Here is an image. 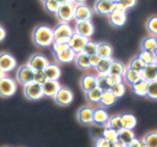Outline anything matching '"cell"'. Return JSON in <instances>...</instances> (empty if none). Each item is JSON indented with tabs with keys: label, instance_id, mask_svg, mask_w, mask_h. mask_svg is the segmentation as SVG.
<instances>
[{
	"label": "cell",
	"instance_id": "obj_20",
	"mask_svg": "<svg viewBox=\"0 0 157 147\" xmlns=\"http://www.w3.org/2000/svg\"><path fill=\"white\" fill-rule=\"evenodd\" d=\"M109 119V116L104 107H99L94 109L93 113V123L99 124V125H106Z\"/></svg>",
	"mask_w": 157,
	"mask_h": 147
},
{
	"label": "cell",
	"instance_id": "obj_11",
	"mask_svg": "<svg viewBox=\"0 0 157 147\" xmlns=\"http://www.w3.org/2000/svg\"><path fill=\"white\" fill-rule=\"evenodd\" d=\"M93 10L84 3L75 6L74 9V19L76 22L90 20L93 16Z\"/></svg>",
	"mask_w": 157,
	"mask_h": 147
},
{
	"label": "cell",
	"instance_id": "obj_30",
	"mask_svg": "<svg viewBox=\"0 0 157 147\" xmlns=\"http://www.w3.org/2000/svg\"><path fill=\"white\" fill-rule=\"evenodd\" d=\"M75 64L78 68L81 69H89L91 67L90 63V58L89 55L86 54L85 53L81 52L76 54L75 58Z\"/></svg>",
	"mask_w": 157,
	"mask_h": 147
},
{
	"label": "cell",
	"instance_id": "obj_50",
	"mask_svg": "<svg viewBox=\"0 0 157 147\" xmlns=\"http://www.w3.org/2000/svg\"><path fill=\"white\" fill-rule=\"evenodd\" d=\"M131 147H145L144 142H143V139H139L135 138L130 144H129Z\"/></svg>",
	"mask_w": 157,
	"mask_h": 147
},
{
	"label": "cell",
	"instance_id": "obj_6",
	"mask_svg": "<svg viewBox=\"0 0 157 147\" xmlns=\"http://www.w3.org/2000/svg\"><path fill=\"white\" fill-rule=\"evenodd\" d=\"M24 95L25 98L32 101L39 100L44 96L42 84L35 81L29 83L24 88Z\"/></svg>",
	"mask_w": 157,
	"mask_h": 147
},
{
	"label": "cell",
	"instance_id": "obj_40",
	"mask_svg": "<svg viewBox=\"0 0 157 147\" xmlns=\"http://www.w3.org/2000/svg\"><path fill=\"white\" fill-rule=\"evenodd\" d=\"M110 90H111V92H113V95H114L116 98H120L124 95L125 92H126V87H125L123 81H121V82L116 83V84L111 88Z\"/></svg>",
	"mask_w": 157,
	"mask_h": 147
},
{
	"label": "cell",
	"instance_id": "obj_25",
	"mask_svg": "<svg viewBox=\"0 0 157 147\" xmlns=\"http://www.w3.org/2000/svg\"><path fill=\"white\" fill-rule=\"evenodd\" d=\"M123 78L128 84L132 85L133 84L136 83L137 81L141 80L143 77H142L141 73H139L137 71L130 69L129 67H127L125 71L124 75H123Z\"/></svg>",
	"mask_w": 157,
	"mask_h": 147
},
{
	"label": "cell",
	"instance_id": "obj_38",
	"mask_svg": "<svg viewBox=\"0 0 157 147\" xmlns=\"http://www.w3.org/2000/svg\"><path fill=\"white\" fill-rule=\"evenodd\" d=\"M102 137L109 142H117L118 132L111 128L105 127V129H104L103 134H102Z\"/></svg>",
	"mask_w": 157,
	"mask_h": 147
},
{
	"label": "cell",
	"instance_id": "obj_48",
	"mask_svg": "<svg viewBox=\"0 0 157 147\" xmlns=\"http://www.w3.org/2000/svg\"><path fill=\"white\" fill-rule=\"evenodd\" d=\"M89 58H90V63L91 67L96 68L97 67V65L99 64L100 60H102V57L97 54H93V55L89 56Z\"/></svg>",
	"mask_w": 157,
	"mask_h": 147
},
{
	"label": "cell",
	"instance_id": "obj_27",
	"mask_svg": "<svg viewBox=\"0 0 157 147\" xmlns=\"http://www.w3.org/2000/svg\"><path fill=\"white\" fill-rule=\"evenodd\" d=\"M148 84H149V82L147 81L142 78L141 80H140V81H137L136 83H135V84H133L131 86H132V91H133L136 95H138V96L143 97L146 96Z\"/></svg>",
	"mask_w": 157,
	"mask_h": 147
},
{
	"label": "cell",
	"instance_id": "obj_37",
	"mask_svg": "<svg viewBox=\"0 0 157 147\" xmlns=\"http://www.w3.org/2000/svg\"><path fill=\"white\" fill-rule=\"evenodd\" d=\"M143 140L145 147H157V132L147 133Z\"/></svg>",
	"mask_w": 157,
	"mask_h": 147
},
{
	"label": "cell",
	"instance_id": "obj_28",
	"mask_svg": "<svg viewBox=\"0 0 157 147\" xmlns=\"http://www.w3.org/2000/svg\"><path fill=\"white\" fill-rule=\"evenodd\" d=\"M113 54V48L112 45L108 43H98L97 54H99L102 58H110Z\"/></svg>",
	"mask_w": 157,
	"mask_h": 147
},
{
	"label": "cell",
	"instance_id": "obj_8",
	"mask_svg": "<svg viewBox=\"0 0 157 147\" xmlns=\"http://www.w3.org/2000/svg\"><path fill=\"white\" fill-rule=\"evenodd\" d=\"M74 95L72 91L68 87H62L58 91L55 96L54 101L58 104L62 106H66L70 104L73 101Z\"/></svg>",
	"mask_w": 157,
	"mask_h": 147
},
{
	"label": "cell",
	"instance_id": "obj_33",
	"mask_svg": "<svg viewBox=\"0 0 157 147\" xmlns=\"http://www.w3.org/2000/svg\"><path fill=\"white\" fill-rule=\"evenodd\" d=\"M106 127L113 129L116 130L117 132L124 129L123 120H122V116L117 115V116H114L113 117L109 118L106 124Z\"/></svg>",
	"mask_w": 157,
	"mask_h": 147
},
{
	"label": "cell",
	"instance_id": "obj_49",
	"mask_svg": "<svg viewBox=\"0 0 157 147\" xmlns=\"http://www.w3.org/2000/svg\"><path fill=\"white\" fill-rule=\"evenodd\" d=\"M95 146L96 147H108L109 142L104 139L102 136L95 139Z\"/></svg>",
	"mask_w": 157,
	"mask_h": 147
},
{
	"label": "cell",
	"instance_id": "obj_41",
	"mask_svg": "<svg viewBox=\"0 0 157 147\" xmlns=\"http://www.w3.org/2000/svg\"><path fill=\"white\" fill-rule=\"evenodd\" d=\"M146 29L154 36H157V16H152L146 22Z\"/></svg>",
	"mask_w": 157,
	"mask_h": 147
},
{
	"label": "cell",
	"instance_id": "obj_5",
	"mask_svg": "<svg viewBox=\"0 0 157 147\" xmlns=\"http://www.w3.org/2000/svg\"><path fill=\"white\" fill-rule=\"evenodd\" d=\"M109 22L116 27H122L126 22V11L116 4L113 11L109 14Z\"/></svg>",
	"mask_w": 157,
	"mask_h": 147
},
{
	"label": "cell",
	"instance_id": "obj_29",
	"mask_svg": "<svg viewBox=\"0 0 157 147\" xmlns=\"http://www.w3.org/2000/svg\"><path fill=\"white\" fill-rule=\"evenodd\" d=\"M157 47V36L151 35L146 36L143 40L141 43L142 50L149 51H154Z\"/></svg>",
	"mask_w": 157,
	"mask_h": 147
},
{
	"label": "cell",
	"instance_id": "obj_52",
	"mask_svg": "<svg viewBox=\"0 0 157 147\" xmlns=\"http://www.w3.org/2000/svg\"><path fill=\"white\" fill-rule=\"evenodd\" d=\"M108 147H121V145L118 142H109Z\"/></svg>",
	"mask_w": 157,
	"mask_h": 147
},
{
	"label": "cell",
	"instance_id": "obj_9",
	"mask_svg": "<svg viewBox=\"0 0 157 147\" xmlns=\"http://www.w3.org/2000/svg\"><path fill=\"white\" fill-rule=\"evenodd\" d=\"M121 81H123V77L113 76L109 74L97 77V86L102 91L110 90L116 83Z\"/></svg>",
	"mask_w": 157,
	"mask_h": 147
},
{
	"label": "cell",
	"instance_id": "obj_35",
	"mask_svg": "<svg viewBox=\"0 0 157 147\" xmlns=\"http://www.w3.org/2000/svg\"><path fill=\"white\" fill-rule=\"evenodd\" d=\"M146 66V63L139 56H136V57H135L130 60L128 67L139 73H142V71H143Z\"/></svg>",
	"mask_w": 157,
	"mask_h": 147
},
{
	"label": "cell",
	"instance_id": "obj_22",
	"mask_svg": "<svg viewBox=\"0 0 157 147\" xmlns=\"http://www.w3.org/2000/svg\"><path fill=\"white\" fill-rule=\"evenodd\" d=\"M54 57L58 62L61 63H69L73 61L76 54L70 47L59 54H53Z\"/></svg>",
	"mask_w": 157,
	"mask_h": 147
},
{
	"label": "cell",
	"instance_id": "obj_17",
	"mask_svg": "<svg viewBox=\"0 0 157 147\" xmlns=\"http://www.w3.org/2000/svg\"><path fill=\"white\" fill-rule=\"evenodd\" d=\"M42 86L44 96L48 98H53L61 88L59 82L55 80H47L42 84Z\"/></svg>",
	"mask_w": 157,
	"mask_h": 147
},
{
	"label": "cell",
	"instance_id": "obj_16",
	"mask_svg": "<svg viewBox=\"0 0 157 147\" xmlns=\"http://www.w3.org/2000/svg\"><path fill=\"white\" fill-rule=\"evenodd\" d=\"M116 6V3L109 0H96L95 2L94 9L98 14L106 16L113 11Z\"/></svg>",
	"mask_w": 157,
	"mask_h": 147
},
{
	"label": "cell",
	"instance_id": "obj_34",
	"mask_svg": "<svg viewBox=\"0 0 157 147\" xmlns=\"http://www.w3.org/2000/svg\"><path fill=\"white\" fill-rule=\"evenodd\" d=\"M139 57L146 63H157V57L155 56L154 51H145V50H141L140 54H138Z\"/></svg>",
	"mask_w": 157,
	"mask_h": 147
},
{
	"label": "cell",
	"instance_id": "obj_42",
	"mask_svg": "<svg viewBox=\"0 0 157 147\" xmlns=\"http://www.w3.org/2000/svg\"><path fill=\"white\" fill-rule=\"evenodd\" d=\"M97 48H98V43L92 40H89L85 45L83 48L82 52L85 53L87 55L90 56L93 54H97Z\"/></svg>",
	"mask_w": 157,
	"mask_h": 147
},
{
	"label": "cell",
	"instance_id": "obj_14",
	"mask_svg": "<svg viewBox=\"0 0 157 147\" xmlns=\"http://www.w3.org/2000/svg\"><path fill=\"white\" fill-rule=\"evenodd\" d=\"M49 63V60L45 57L44 55L40 54H33L30 57L29 60L28 62V64L36 71H43Z\"/></svg>",
	"mask_w": 157,
	"mask_h": 147
},
{
	"label": "cell",
	"instance_id": "obj_18",
	"mask_svg": "<svg viewBox=\"0 0 157 147\" xmlns=\"http://www.w3.org/2000/svg\"><path fill=\"white\" fill-rule=\"evenodd\" d=\"M80 85L85 92L95 88L97 87V76L91 74L83 75L80 80Z\"/></svg>",
	"mask_w": 157,
	"mask_h": 147
},
{
	"label": "cell",
	"instance_id": "obj_31",
	"mask_svg": "<svg viewBox=\"0 0 157 147\" xmlns=\"http://www.w3.org/2000/svg\"><path fill=\"white\" fill-rule=\"evenodd\" d=\"M113 59L112 57L110 58H102L99 64L96 67L99 75H108L109 74L110 67H111Z\"/></svg>",
	"mask_w": 157,
	"mask_h": 147
},
{
	"label": "cell",
	"instance_id": "obj_57",
	"mask_svg": "<svg viewBox=\"0 0 157 147\" xmlns=\"http://www.w3.org/2000/svg\"><path fill=\"white\" fill-rule=\"evenodd\" d=\"M154 53H155V56H156V57H157V47H155V51H154Z\"/></svg>",
	"mask_w": 157,
	"mask_h": 147
},
{
	"label": "cell",
	"instance_id": "obj_10",
	"mask_svg": "<svg viewBox=\"0 0 157 147\" xmlns=\"http://www.w3.org/2000/svg\"><path fill=\"white\" fill-rule=\"evenodd\" d=\"M89 40H90V39L87 38V37H85V36L74 32L73 34L70 37V40H69V47L77 54L78 53L82 52L84 47Z\"/></svg>",
	"mask_w": 157,
	"mask_h": 147
},
{
	"label": "cell",
	"instance_id": "obj_55",
	"mask_svg": "<svg viewBox=\"0 0 157 147\" xmlns=\"http://www.w3.org/2000/svg\"><path fill=\"white\" fill-rule=\"evenodd\" d=\"M6 76V73H4L2 70H0V80Z\"/></svg>",
	"mask_w": 157,
	"mask_h": 147
},
{
	"label": "cell",
	"instance_id": "obj_45",
	"mask_svg": "<svg viewBox=\"0 0 157 147\" xmlns=\"http://www.w3.org/2000/svg\"><path fill=\"white\" fill-rule=\"evenodd\" d=\"M52 46L53 54H59V53L63 52V51H66V50L69 48V43H56V42H53Z\"/></svg>",
	"mask_w": 157,
	"mask_h": 147
},
{
	"label": "cell",
	"instance_id": "obj_1",
	"mask_svg": "<svg viewBox=\"0 0 157 147\" xmlns=\"http://www.w3.org/2000/svg\"><path fill=\"white\" fill-rule=\"evenodd\" d=\"M33 40L40 47L50 46L54 42L53 30L46 25L38 26L33 30Z\"/></svg>",
	"mask_w": 157,
	"mask_h": 147
},
{
	"label": "cell",
	"instance_id": "obj_44",
	"mask_svg": "<svg viewBox=\"0 0 157 147\" xmlns=\"http://www.w3.org/2000/svg\"><path fill=\"white\" fill-rule=\"evenodd\" d=\"M59 6L60 4L59 3V2L57 0H49L47 2H44L45 9H46L48 12L52 13H56Z\"/></svg>",
	"mask_w": 157,
	"mask_h": 147
},
{
	"label": "cell",
	"instance_id": "obj_46",
	"mask_svg": "<svg viewBox=\"0 0 157 147\" xmlns=\"http://www.w3.org/2000/svg\"><path fill=\"white\" fill-rule=\"evenodd\" d=\"M137 2V0H120L118 2L117 5L120 6L122 9H123L126 11L131 10L136 6Z\"/></svg>",
	"mask_w": 157,
	"mask_h": 147
},
{
	"label": "cell",
	"instance_id": "obj_15",
	"mask_svg": "<svg viewBox=\"0 0 157 147\" xmlns=\"http://www.w3.org/2000/svg\"><path fill=\"white\" fill-rule=\"evenodd\" d=\"M95 31V27L91 20H85L81 22H77L75 27V33L90 39L93 35Z\"/></svg>",
	"mask_w": 157,
	"mask_h": 147
},
{
	"label": "cell",
	"instance_id": "obj_47",
	"mask_svg": "<svg viewBox=\"0 0 157 147\" xmlns=\"http://www.w3.org/2000/svg\"><path fill=\"white\" fill-rule=\"evenodd\" d=\"M47 81L46 75H45L44 71H36L33 77V81L36 83H39L40 84H43V83Z\"/></svg>",
	"mask_w": 157,
	"mask_h": 147
},
{
	"label": "cell",
	"instance_id": "obj_4",
	"mask_svg": "<svg viewBox=\"0 0 157 147\" xmlns=\"http://www.w3.org/2000/svg\"><path fill=\"white\" fill-rule=\"evenodd\" d=\"M17 84L13 78L5 76L0 80V96L10 98L16 92Z\"/></svg>",
	"mask_w": 157,
	"mask_h": 147
},
{
	"label": "cell",
	"instance_id": "obj_54",
	"mask_svg": "<svg viewBox=\"0 0 157 147\" xmlns=\"http://www.w3.org/2000/svg\"><path fill=\"white\" fill-rule=\"evenodd\" d=\"M86 1V0H72V2H74V3H76L77 5H78V4L84 3Z\"/></svg>",
	"mask_w": 157,
	"mask_h": 147
},
{
	"label": "cell",
	"instance_id": "obj_56",
	"mask_svg": "<svg viewBox=\"0 0 157 147\" xmlns=\"http://www.w3.org/2000/svg\"><path fill=\"white\" fill-rule=\"evenodd\" d=\"M109 1H111V2H114V3H116V4H117L118 2H120V0H109Z\"/></svg>",
	"mask_w": 157,
	"mask_h": 147
},
{
	"label": "cell",
	"instance_id": "obj_43",
	"mask_svg": "<svg viewBox=\"0 0 157 147\" xmlns=\"http://www.w3.org/2000/svg\"><path fill=\"white\" fill-rule=\"evenodd\" d=\"M106 125H99V124L93 123L91 129V134L93 135L95 139L102 136L104 129H105Z\"/></svg>",
	"mask_w": 157,
	"mask_h": 147
},
{
	"label": "cell",
	"instance_id": "obj_39",
	"mask_svg": "<svg viewBox=\"0 0 157 147\" xmlns=\"http://www.w3.org/2000/svg\"><path fill=\"white\" fill-rule=\"evenodd\" d=\"M146 97L150 99L157 100V80L149 82Z\"/></svg>",
	"mask_w": 157,
	"mask_h": 147
},
{
	"label": "cell",
	"instance_id": "obj_23",
	"mask_svg": "<svg viewBox=\"0 0 157 147\" xmlns=\"http://www.w3.org/2000/svg\"><path fill=\"white\" fill-rule=\"evenodd\" d=\"M47 80H55L58 81L61 76V71L59 67L56 63H49L44 70Z\"/></svg>",
	"mask_w": 157,
	"mask_h": 147
},
{
	"label": "cell",
	"instance_id": "obj_53",
	"mask_svg": "<svg viewBox=\"0 0 157 147\" xmlns=\"http://www.w3.org/2000/svg\"><path fill=\"white\" fill-rule=\"evenodd\" d=\"M59 4L69 3V2H72V0H57Z\"/></svg>",
	"mask_w": 157,
	"mask_h": 147
},
{
	"label": "cell",
	"instance_id": "obj_13",
	"mask_svg": "<svg viewBox=\"0 0 157 147\" xmlns=\"http://www.w3.org/2000/svg\"><path fill=\"white\" fill-rule=\"evenodd\" d=\"M94 108L90 106H82L77 112V119L82 125H89L93 123Z\"/></svg>",
	"mask_w": 157,
	"mask_h": 147
},
{
	"label": "cell",
	"instance_id": "obj_3",
	"mask_svg": "<svg viewBox=\"0 0 157 147\" xmlns=\"http://www.w3.org/2000/svg\"><path fill=\"white\" fill-rule=\"evenodd\" d=\"M74 9L75 6L73 5V2L60 4L56 13V17L61 22L69 23L74 19Z\"/></svg>",
	"mask_w": 157,
	"mask_h": 147
},
{
	"label": "cell",
	"instance_id": "obj_58",
	"mask_svg": "<svg viewBox=\"0 0 157 147\" xmlns=\"http://www.w3.org/2000/svg\"><path fill=\"white\" fill-rule=\"evenodd\" d=\"M121 147H131L129 145H121Z\"/></svg>",
	"mask_w": 157,
	"mask_h": 147
},
{
	"label": "cell",
	"instance_id": "obj_12",
	"mask_svg": "<svg viewBox=\"0 0 157 147\" xmlns=\"http://www.w3.org/2000/svg\"><path fill=\"white\" fill-rule=\"evenodd\" d=\"M16 65L17 62L16 59L10 53L2 52L0 54V70H2L4 73L14 70Z\"/></svg>",
	"mask_w": 157,
	"mask_h": 147
},
{
	"label": "cell",
	"instance_id": "obj_24",
	"mask_svg": "<svg viewBox=\"0 0 157 147\" xmlns=\"http://www.w3.org/2000/svg\"><path fill=\"white\" fill-rule=\"evenodd\" d=\"M126 67L123 62L118 60H113L111 67L109 70V75L113 76L123 77L124 75V72L126 71Z\"/></svg>",
	"mask_w": 157,
	"mask_h": 147
},
{
	"label": "cell",
	"instance_id": "obj_36",
	"mask_svg": "<svg viewBox=\"0 0 157 147\" xmlns=\"http://www.w3.org/2000/svg\"><path fill=\"white\" fill-rule=\"evenodd\" d=\"M122 120H123L124 128L129 129H133L137 124L136 117L131 114L122 115Z\"/></svg>",
	"mask_w": 157,
	"mask_h": 147
},
{
	"label": "cell",
	"instance_id": "obj_51",
	"mask_svg": "<svg viewBox=\"0 0 157 147\" xmlns=\"http://www.w3.org/2000/svg\"><path fill=\"white\" fill-rule=\"evenodd\" d=\"M6 36V32L5 28L2 25H0V42H2L5 39Z\"/></svg>",
	"mask_w": 157,
	"mask_h": 147
},
{
	"label": "cell",
	"instance_id": "obj_7",
	"mask_svg": "<svg viewBox=\"0 0 157 147\" xmlns=\"http://www.w3.org/2000/svg\"><path fill=\"white\" fill-rule=\"evenodd\" d=\"M35 71L27 63L22 65L16 72V79L22 85L25 86L33 81Z\"/></svg>",
	"mask_w": 157,
	"mask_h": 147
},
{
	"label": "cell",
	"instance_id": "obj_32",
	"mask_svg": "<svg viewBox=\"0 0 157 147\" xmlns=\"http://www.w3.org/2000/svg\"><path fill=\"white\" fill-rule=\"evenodd\" d=\"M102 92L103 91L97 86L95 88L85 92L86 98L89 101L92 103H99L102 95Z\"/></svg>",
	"mask_w": 157,
	"mask_h": 147
},
{
	"label": "cell",
	"instance_id": "obj_26",
	"mask_svg": "<svg viewBox=\"0 0 157 147\" xmlns=\"http://www.w3.org/2000/svg\"><path fill=\"white\" fill-rule=\"evenodd\" d=\"M118 98L113 95V92H111V90H107V91H103L102 92V97H101L100 100V104H102V107H110V106H113V104H116V102L117 101Z\"/></svg>",
	"mask_w": 157,
	"mask_h": 147
},
{
	"label": "cell",
	"instance_id": "obj_2",
	"mask_svg": "<svg viewBox=\"0 0 157 147\" xmlns=\"http://www.w3.org/2000/svg\"><path fill=\"white\" fill-rule=\"evenodd\" d=\"M74 31L69 23L61 22L53 29L54 42L69 43Z\"/></svg>",
	"mask_w": 157,
	"mask_h": 147
},
{
	"label": "cell",
	"instance_id": "obj_19",
	"mask_svg": "<svg viewBox=\"0 0 157 147\" xmlns=\"http://www.w3.org/2000/svg\"><path fill=\"white\" fill-rule=\"evenodd\" d=\"M135 138V134L132 129L124 128L118 132L117 142L121 145H129Z\"/></svg>",
	"mask_w": 157,
	"mask_h": 147
},
{
	"label": "cell",
	"instance_id": "obj_59",
	"mask_svg": "<svg viewBox=\"0 0 157 147\" xmlns=\"http://www.w3.org/2000/svg\"><path fill=\"white\" fill-rule=\"evenodd\" d=\"M47 1H49V0H42V2H43V3H44V2H47Z\"/></svg>",
	"mask_w": 157,
	"mask_h": 147
},
{
	"label": "cell",
	"instance_id": "obj_21",
	"mask_svg": "<svg viewBox=\"0 0 157 147\" xmlns=\"http://www.w3.org/2000/svg\"><path fill=\"white\" fill-rule=\"evenodd\" d=\"M141 74L143 79L147 81L148 82L157 80V64L156 63L146 64Z\"/></svg>",
	"mask_w": 157,
	"mask_h": 147
}]
</instances>
